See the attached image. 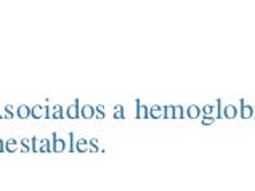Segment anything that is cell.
Returning <instances> with one entry per match:
<instances>
[{
    "label": "cell",
    "mask_w": 255,
    "mask_h": 191,
    "mask_svg": "<svg viewBox=\"0 0 255 191\" xmlns=\"http://www.w3.org/2000/svg\"><path fill=\"white\" fill-rule=\"evenodd\" d=\"M241 116H243V119H249V117L254 116V108L246 105L244 100H241Z\"/></svg>",
    "instance_id": "cell-1"
},
{
    "label": "cell",
    "mask_w": 255,
    "mask_h": 191,
    "mask_svg": "<svg viewBox=\"0 0 255 191\" xmlns=\"http://www.w3.org/2000/svg\"><path fill=\"white\" fill-rule=\"evenodd\" d=\"M238 114V109L236 106H233V105H228L227 108L223 109V116L227 117V119H235Z\"/></svg>",
    "instance_id": "cell-2"
},
{
    "label": "cell",
    "mask_w": 255,
    "mask_h": 191,
    "mask_svg": "<svg viewBox=\"0 0 255 191\" xmlns=\"http://www.w3.org/2000/svg\"><path fill=\"white\" fill-rule=\"evenodd\" d=\"M136 108H138V113H136L138 119H146V117H148V108L146 106H141L138 100H136Z\"/></svg>",
    "instance_id": "cell-3"
},
{
    "label": "cell",
    "mask_w": 255,
    "mask_h": 191,
    "mask_svg": "<svg viewBox=\"0 0 255 191\" xmlns=\"http://www.w3.org/2000/svg\"><path fill=\"white\" fill-rule=\"evenodd\" d=\"M186 114H188L189 119H196V117H199V114H201V109H199L198 106L191 105V106H189V108L186 109Z\"/></svg>",
    "instance_id": "cell-4"
},
{
    "label": "cell",
    "mask_w": 255,
    "mask_h": 191,
    "mask_svg": "<svg viewBox=\"0 0 255 191\" xmlns=\"http://www.w3.org/2000/svg\"><path fill=\"white\" fill-rule=\"evenodd\" d=\"M149 116H151V117H154V119H157V117H161V116H162V108H161V106H152Z\"/></svg>",
    "instance_id": "cell-5"
},
{
    "label": "cell",
    "mask_w": 255,
    "mask_h": 191,
    "mask_svg": "<svg viewBox=\"0 0 255 191\" xmlns=\"http://www.w3.org/2000/svg\"><path fill=\"white\" fill-rule=\"evenodd\" d=\"M82 116L87 117V119H90V117L95 116V109H93L92 106H85V108L82 109Z\"/></svg>",
    "instance_id": "cell-6"
},
{
    "label": "cell",
    "mask_w": 255,
    "mask_h": 191,
    "mask_svg": "<svg viewBox=\"0 0 255 191\" xmlns=\"http://www.w3.org/2000/svg\"><path fill=\"white\" fill-rule=\"evenodd\" d=\"M173 117H175V119H181V117H183V108L173 106Z\"/></svg>",
    "instance_id": "cell-7"
},
{
    "label": "cell",
    "mask_w": 255,
    "mask_h": 191,
    "mask_svg": "<svg viewBox=\"0 0 255 191\" xmlns=\"http://www.w3.org/2000/svg\"><path fill=\"white\" fill-rule=\"evenodd\" d=\"M164 111V117H173V106H165L162 108Z\"/></svg>",
    "instance_id": "cell-8"
},
{
    "label": "cell",
    "mask_w": 255,
    "mask_h": 191,
    "mask_svg": "<svg viewBox=\"0 0 255 191\" xmlns=\"http://www.w3.org/2000/svg\"><path fill=\"white\" fill-rule=\"evenodd\" d=\"M202 124L204 126H210V124H214V117L212 116H204Z\"/></svg>",
    "instance_id": "cell-9"
},
{
    "label": "cell",
    "mask_w": 255,
    "mask_h": 191,
    "mask_svg": "<svg viewBox=\"0 0 255 191\" xmlns=\"http://www.w3.org/2000/svg\"><path fill=\"white\" fill-rule=\"evenodd\" d=\"M202 113L206 114V116H210L214 113V106H210V105H207V106H204L202 108Z\"/></svg>",
    "instance_id": "cell-10"
},
{
    "label": "cell",
    "mask_w": 255,
    "mask_h": 191,
    "mask_svg": "<svg viewBox=\"0 0 255 191\" xmlns=\"http://www.w3.org/2000/svg\"><path fill=\"white\" fill-rule=\"evenodd\" d=\"M118 109H119V111H116V117H121V119H122V117H124V114H122V106H118Z\"/></svg>",
    "instance_id": "cell-11"
}]
</instances>
